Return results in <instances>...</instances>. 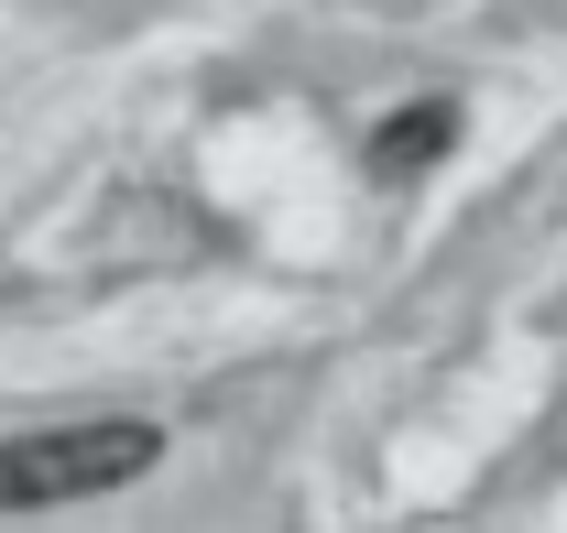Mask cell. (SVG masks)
<instances>
[{
  "instance_id": "cell-2",
  "label": "cell",
  "mask_w": 567,
  "mask_h": 533,
  "mask_svg": "<svg viewBox=\"0 0 567 533\" xmlns=\"http://www.w3.org/2000/svg\"><path fill=\"white\" fill-rule=\"evenodd\" d=\"M458 153V98H415V109H393V121H371L360 142V164H371V186H415Z\"/></svg>"
},
{
  "instance_id": "cell-1",
  "label": "cell",
  "mask_w": 567,
  "mask_h": 533,
  "mask_svg": "<svg viewBox=\"0 0 567 533\" xmlns=\"http://www.w3.org/2000/svg\"><path fill=\"white\" fill-rule=\"evenodd\" d=\"M164 468V425L142 414H87V425H33L0 436V512H66V501H110Z\"/></svg>"
}]
</instances>
